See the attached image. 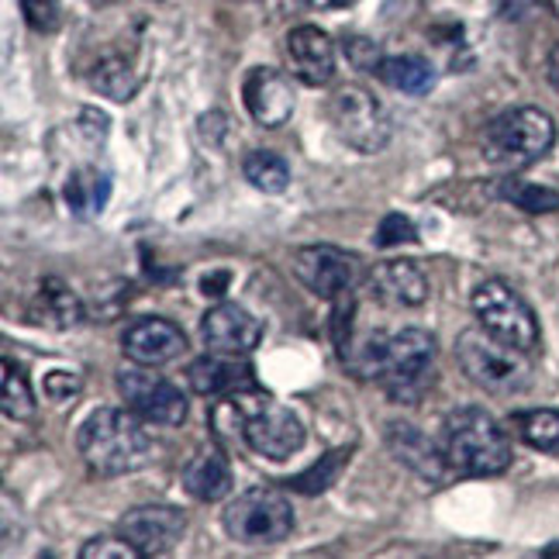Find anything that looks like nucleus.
<instances>
[{
	"label": "nucleus",
	"mask_w": 559,
	"mask_h": 559,
	"mask_svg": "<svg viewBox=\"0 0 559 559\" xmlns=\"http://www.w3.org/2000/svg\"><path fill=\"white\" fill-rule=\"evenodd\" d=\"M346 367L356 370L362 380H380L386 394L415 397L432 373L436 362V335L425 329H404L394 335H367L349 342Z\"/></svg>",
	"instance_id": "f257e3e1"
},
{
	"label": "nucleus",
	"mask_w": 559,
	"mask_h": 559,
	"mask_svg": "<svg viewBox=\"0 0 559 559\" xmlns=\"http://www.w3.org/2000/svg\"><path fill=\"white\" fill-rule=\"evenodd\" d=\"M132 407H97L87 421L80 425L76 445L80 456L87 460V466L100 477H124L148 466L153 460V436L139 421Z\"/></svg>",
	"instance_id": "f03ea898"
},
{
	"label": "nucleus",
	"mask_w": 559,
	"mask_h": 559,
	"mask_svg": "<svg viewBox=\"0 0 559 559\" xmlns=\"http://www.w3.org/2000/svg\"><path fill=\"white\" fill-rule=\"evenodd\" d=\"M445 460L463 477H498L511 466L508 432L484 407H460L445 418L442 428Z\"/></svg>",
	"instance_id": "7ed1b4c3"
},
{
	"label": "nucleus",
	"mask_w": 559,
	"mask_h": 559,
	"mask_svg": "<svg viewBox=\"0 0 559 559\" xmlns=\"http://www.w3.org/2000/svg\"><path fill=\"white\" fill-rule=\"evenodd\" d=\"M456 359L463 373L493 397L525 394L535 377L528 353L498 335H490L487 329H466L456 338Z\"/></svg>",
	"instance_id": "20e7f679"
},
{
	"label": "nucleus",
	"mask_w": 559,
	"mask_h": 559,
	"mask_svg": "<svg viewBox=\"0 0 559 559\" xmlns=\"http://www.w3.org/2000/svg\"><path fill=\"white\" fill-rule=\"evenodd\" d=\"M556 142V124L539 107H508L484 128V159L508 174L539 163Z\"/></svg>",
	"instance_id": "39448f33"
},
{
	"label": "nucleus",
	"mask_w": 559,
	"mask_h": 559,
	"mask_svg": "<svg viewBox=\"0 0 559 559\" xmlns=\"http://www.w3.org/2000/svg\"><path fill=\"white\" fill-rule=\"evenodd\" d=\"M231 415H235V432L246 439V445L255 456L266 460H290L305 445V425L287 412L284 404L260 391H239L231 397Z\"/></svg>",
	"instance_id": "423d86ee"
},
{
	"label": "nucleus",
	"mask_w": 559,
	"mask_h": 559,
	"mask_svg": "<svg viewBox=\"0 0 559 559\" xmlns=\"http://www.w3.org/2000/svg\"><path fill=\"white\" fill-rule=\"evenodd\" d=\"M222 525L239 546H276L294 532V508L280 490L252 487L225 508Z\"/></svg>",
	"instance_id": "0eeeda50"
},
{
	"label": "nucleus",
	"mask_w": 559,
	"mask_h": 559,
	"mask_svg": "<svg viewBox=\"0 0 559 559\" xmlns=\"http://www.w3.org/2000/svg\"><path fill=\"white\" fill-rule=\"evenodd\" d=\"M473 314H477L480 329L511 342V346H519L525 353L539 349L543 332H539V321H535V311L528 308V300L519 290L504 284V280H484V284L473 290Z\"/></svg>",
	"instance_id": "6e6552de"
},
{
	"label": "nucleus",
	"mask_w": 559,
	"mask_h": 559,
	"mask_svg": "<svg viewBox=\"0 0 559 559\" xmlns=\"http://www.w3.org/2000/svg\"><path fill=\"white\" fill-rule=\"evenodd\" d=\"M329 121L335 128V135L346 142L349 148L362 156H373L391 142L394 124L386 118V111L380 107V100L367 91V87H338L329 100Z\"/></svg>",
	"instance_id": "1a4fd4ad"
},
{
	"label": "nucleus",
	"mask_w": 559,
	"mask_h": 559,
	"mask_svg": "<svg viewBox=\"0 0 559 559\" xmlns=\"http://www.w3.org/2000/svg\"><path fill=\"white\" fill-rule=\"evenodd\" d=\"M118 391L135 415H142L153 425L174 428L187 418L183 391L174 380L159 377L156 367H142V362H135V367H121L118 370Z\"/></svg>",
	"instance_id": "9d476101"
},
{
	"label": "nucleus",
	"mask_w": 559,
	"mask_h": 559,
	"mask_svg": "<svg viewBox=\"0 0 559 559\" xmlns=\"http://www.w3.org/2000/svg\"><path fill=\"white\" fill-rule=\"evenodd\" d=\"M294 276L311 294L335 300L338 294H349L362 284L367 266L359 255L335 249V246H305L294 252Z\"/></svg>",
	"instance_id": "9b49d317"
},
{
	"label": "nucleus",
	"mask_w": 559,
	"mask_h": 559,
	"mask_svg": "<svg viewBox=\"0 0 559 559\" xmlns=\"http://www.w3.org/2000/svg\"><path fill=\"white\" fill-rule=\"evenodd\" d=\"M118 532L132 543L145 559L148 556H166L174 552L187 532V519L177 508L166 504H145V508H132L118 522Z\"/></svg>",
	"instance_id": "f8f14e48"
},
{
	"label": "nucleus",
	"mask_w": 559,
	"mask_h": 559,
	"mask_svg": "<svg viewBox=\"0 0 559 559\" xmlns=\"http://www.w3.org/2000/svg\"><path fill=\"white\" fill-rule=\"evenodd\" d=\"M201 338L211 353L249 356L263 338V325L239 305H214L201 318Z\"/></svg>",
	"instance_id": "ddd939ff"
},
{
	"label": "nucleus",
	"mask_w": 559,
	"mask_h": 559,
	"mask_svg": "<svg viewBox=\"0 0 559 559\" xmlns=\"http://www.w3.org/2000/svg\"><path fill=\"white\" fill-rule=\"evenodd\" d=\"M242 100H246V111L252 115V121L263 124V128L287 124L290 115H294L290 80L280 70H270V67L249 70V76L242 83Z\"/></svg>",
	"instance_id": "4468645a"
},
{
	"label": "nucleus",
	"mask_w": 559,
	"mask_h": 559,
	"mask_svg": "<svg viewBox=\"0 0 559 559\" xmlns=\"http://www.w3.org/2000/svg\"><path fill=\"white\" fill-rule=\"evenodd\" d=\"M121 346L132 362H142V367H166V362L183 356L187 335L166 318H139L128 325Z\"/></svg>",
	"instance_id": "2eb2a0df"
},
{
	"label": "nucleus",
	"mask_w": 559,
	"mask_h": 559,
	"mask_svg": "<svg viewBox=\"0 0 559 559\" xmlns=\"http://www.w3.org/2000/svg\"><path fill=\"white\" fill-rule=\"evenodd\" d=\"M287 59L294 76L300 83H308V87H325L335 76V46L314 25H300L287 32Z\"/></svg>",
	"instance_id": "dca6fc26"
},
{
	"label": "nucleus",
	"mask_w": 559,
	"mask_h": 559,
	"mask_svg": "<svg viewBox=\"0 0 559 559\" xmlns=\"http://www.w3.org/2000/svg\"><path fill=\"white\" fill-rule=\"evenodd\" d=\"M386 445H391V453L407 469H415L421 480H442L445 477V466H449L445 449H439L418 425L391 421L386 425Z\"/></svg>",
	"instance_id": "f3484780"
},
{
	"label": "nucleus",
	"mask_w": 559,
	"mask_h": 559,
	"mask_svg": "<svg viewBox=\"0 0 559 559\" xmlns=\"http://www.w3.org/2000/svg\"><path fill=\"white\" fill-rule=\"evenodd\" d=\"M370 284L383 305L391 308H421L428 300V276L418 263L407 260L377 263V270L370 273Z\"/></svg>",
	"instance_id": "a211bd4d"
},
{
	"label": "nucleus",
	"mask_w": 559,
	"mask_h": 559,
	"mask_svg": "<svg viewBox=\"0 0 559 559\" xmlns=\"http://www.w3.org/2000/svg\"><path fill=\"white\" fill-rule=\"evenodd\" d=\"M231 484V466L218 445H201L193 460L183 466V487L198 501H222Z\"/></svg>",
	"instance_id": "6ab92c4d"
},
{
	"label": "nucleus",
	"mask_w": 559,
	"mask_h": 559,
	"mask_svg": "<svg viewBox=\"0 0 559 559\" xmlns=\"http://www.w3.org/2000/svg\"><path fill=\"white\" fill-rule=\"evenodd\" d=\"M239 356H222V353H211V356H201L193 359L187 367V383L193 394L201 397H218V394H228V391H242L249 383L252 370L242 367V362H235Z\"/></svg>",
	"instance_id": "aec40b11"
},
{
	"label": "nucleus",
	"mask_w": 559,
	"mask_h": 559,
	"mask_svg": "<svg viewBox=\"0 0 559 559\" xmlns=\"http://www.w3.org/2000/svg\"><path fill=\"white\" fill-rule=\"evenodd\" d=\"M62 198H67V207L73 218L80 222H94L97 214L111 201V174H104L97 166H83L73 169L67 187H62Z\"/></svg>",
	"instance_id": "412c9836"
},
{
	"label": "nucleus",
	"mask_w": 559,
	"mask_h": 559,
	"mask_svg": "<svg viewBox=\"0 0 559 559\" xmlns=\"http://www.w3.org/2000/svg\"><path fill=\"white\" fill-rule=\"evenodd\" d=\"M32 318H35V325L67 332V329H76L83 321V305H80V297L67 284H62V280L49 276V280H41V284H38Z\"/></svg>",
	"instance_id": "4be33fe9"
},
{
	"label": "nucleus",
	"mask_w": 559,
	"mask_h": 559,
	"mask_svg": "<svg viewBox=\"0 0 559 559\" xmlns=\"http://www.w3.org/2000/svg\"><path fill=\"white\" fill-rule=\"evenodd\" d=\"M373 73L386 83V87L412 94V97H425L436 87V67L425 56H386V59H380V67Z\"/></svg>",
	"instance_id": "5701e85b"
},
{
	"label": "nucleus",
	"mask_w": 559,
	"mask_h": 559,
	"mask_svg": "<svg viewBox=\"0 0 559 559\" xmlns=\"http://www.w3.org/2000/svg\"><path fill=\"white\" fill-rule=\"evenodd\" d=\"M511 428L525 445L559 456V412H552V407H535V412L511 415Z\"/></svg>",
	"instance_id": "b1692460"
},
{
	"label": "nucleus",
	"mask_w": 559,
	"mask_h": 559,
	"mask_svg": "<svg viewBox=\"0 0 559 559\" xmlns=\"http://www.w3.org/2000/svg\"><path fill=\"white\" fill-rule=\"evenodd\" d=\"M91 87L111 100H132L139 91V73L121 56H104L91 70Z\"/></svg>",
	"instance_id": "393cba45"
},
{
	"label": "nucleus",
	"mask_w": 559,
	"mask_h": 559,
	"mask_svg": "<svg viewBox=\"0 0 559 559\" xmlns=\"http://www.w3.org/2000/svg\"><path fill=\"white\" fill-rule=\"evenodd\" d=\"M242 174L263 193H284L290 187V166L284 163V156L266 153V148H255V153L242 159Z\"/></svg>",
	"instance_id": "a878e982"
},
{
	"label": "nucleus",
	"mask_w": 559,
	"mask_h": 559,
	"mask_svg": "<svg viewBox=\"0 0 559 559\" xmlns=\"http://www.w3.org/2000/svg\"><path fill=\"white\" fill-rule=\"evenodd\" d=\"M501 198L508 204H514L525 214H552L559 211V193L552 187H543V183H532V180H504L501 183Z\"/></svg>",
	"instance_id": "bb28decb"
},
{
	"label": "nucleus",
	"mask_w": 559,
	"mask_h": 559,
	"mask_svg": "<svg viewBox=\"0 0 559 559\" xmlns=\"http://www.w3.org/2000/svg\"><path fill=\"white\" fill-rule=\"evenodd\" d=\"M349 463V449H329L325 456H321L314 466H308L305 473H297L290 480L294 490L300 493H325L335 487V480L342 477V466Z\"/></svg>",
	"instance_id": "cd10ccee"
},
{
	"label": "nucleus",
	"mask_w": 559,
	"mask_h": 559,
	"mask_svg": "<svg viewBox=\"0 0 559 559\" xmlns=\"http://www.w3.org/2000/svg\"><path fill=\"white\" fill-rule=\"evenodd\" d=\"M4 415L14 421L35 418V397H32V386L25 380V370L14 367L11 359H4Z\"/></svg>",
	"instance_id": "c85d7f7f"
},
{
	"label": "nucleus",
	"mask_w": 559,
	"mask_h": 559,
	"mask_svg": "<svg viewBox=\"0 0 559 559\" xmlns=\"http://www.w3.org/2000/svg\"><path fill=\"white\" fill-rule=\"evenodd\" d=\"M418 239V228L412 218H404V214L391 211V214H383V222L377 225V235H373V242L377 249H394V246H407V242H415Z\"/></svg>",
	"instance_id": "c756f323"
},
{
	"label": "nucleus",
	"mask_w": 559,
	"mask_h": 559,
	"mask_svg": "<svg viewBox=\"0 0 559 559\" xmlns=\"http://www.w3.org/2000/svg\"><path fill=\"white\" fill-rule=\"evenodd\" d=\"M21 14H25L28 28L41 32V35H49V32L59 28V21H62V4H59V0H21Z\"/></svg>",
	"instance_id": "7c9ffc66"
},
{
	"label": "nucleus",
	"mask_w": 559,
	"mask_h": 559,
	"mask_svg": "<svg viewBox=\"0 0 559 559\" xmlns=\"http://www.w3.org/2000/svg\"><path fill=\"white\" fill-rule=\"evenodd\" d=\"M83 559H145L132 543L124 539H107V535H100V539H91L87 546L80 549Z\"/></svg>",
	"instance_id": "2f4dec72"
},
{
	"label": "nucleus",
	"mask_w": 559,
	"mask_h": 559,
	"mask_svg": "<svg viewBox=\"0 0 559 559\" xmlns=\"http://www.w3.org/2000/svg\"><path fill=\"white\" fill-rule=\"evenodd\" d=\"M41 391H46L49 401L67 404L83 391V380L70 370H52V373H46V380H41Z\"/></svg>",
	"instance_id": "473e14b6"
},
{
	"label": "nucleus",
	"mask_w": 559,
	"mask_h": 559,
	"mask_svg": "<svg viewBox=\"0 0 559 559\" xmlns=\"http://www.w3.org/2000/svg\"><path fill=\"white\" fill-rule=\"evenodd\" d=\"M346 56L353 67L359 70H377L380 67V49L373 46L370 38H362V35H349L346 38Z\"/></svg>",
	"instance_id": "72a5a7b5"
},
{
	"label": "nucleus",
	"mask_w": 559,
	"mask_h": 559,
	"mask_svg": "<svg viewBox=\"0 0 559 559\" xmlns=\"http://www.w3.org/2000/svg\"><path fill=\"white\" fill-rule=\"evenodd\" d=\"M76 128H80V135L87 139V142L100 145V142L107 139V128H111V118H107L104 111H97V107H83Z\"/></svg>",
	"instance_id": "f704fd0d"
},
{
	"label": "nucleus",
	"mask_w": 559,
	"mask_h": 559,
	"mask_svg": "<svg viewBox=\"0 0 559 559\" xmlns=\"http://www.w3.org/2000/svg\"><path fill=\"white\" fill-rule=\"evenodd\" d=\"M225 115H218V111H214V115H204L201 118V139L204 142H211V145H218L222 142V135H225Z\"/></svg>",
	"instance_id": "c9c22d12"
},
{
	"label": "nucleus",
	"mask_w": 559,
	"mask_h": 559,
	"mask_svg": "<svg viewBox=\"0 0 559 559\" xmlns=\"http://www.w3.org/2000/svg\"><path fill=\"white\" fill-rule=\"evenodd\" d=\"M228 270H218V273H207L204 280H201V290H204V297H222L225 294V287H228Z\"/></svg>",
	"instance_id": "e433bc0d"
},
{
	"label": "nucleus",
	"mask_w": 559,
	"mask_h": 559,
	"mask_svg": "<svg viewBox=\"0 0 559 559\" xmlns=\"http://www.w3.org/2000/svg\"><path fill=\"white\" fill-rule=\"evenodd\" d=\"M546 76H549V83L559 91V46H552V52H549V59H546Z\"/></svg>",
	"instance_id": "4c0bfd02"
},
{
	"label": "nucleus",
	"mask_w": 559,
	"mask_h": 559,
	"mask_svg": "<svg viewBox=\"0 0 559 559\" xmlns=\"http://www.w3.org/2000/svg\"><path fill=\"white\" fill-rule=\"evenodd\" d=\"M356 0H329V8H353Z\"/></svg>",
	"instance_id": "58836bf2"
},
{
	"label": "nucleus",
	"mask_w": 559,
	"mask_h": 559,
	"mask_svg": "<svg viewBox=\"0 0 559 559\" xmlns=\"http://www.w3.org/2000/svg\"><path fill=\"white\" fill-rule=\"evenodd\" d=\"M549 8H552V14L559 17V0H549Z\"/></svg>",
	"instance_id": "ea45409f"
},
{
	"label": "nucleus",
	"mask_w": 559,
	"mask_h": 559,
	"mask_svg": "<svg viewBox=\"0 0 559 559\" xmlns=\"http://www.w3.org/2000/svg\"><path fill=\"white\" fill-rule=\"evenodd\" d=\"M91 4H97V8H104V4H115V0H91Z\"/></svg>",
	"instance_id": "a19ab883"
}]
</instances>
